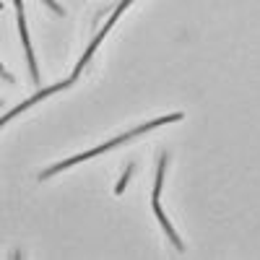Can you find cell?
<instances>
[{
    "label": "cell",
    "mask_w": 260,
    "mask_h": 260,
    "mask_svg": "<svg viewBox=\"0 0 260 260\" xmlns=\"http://www.w3.org/2000/svg\"><path fill=\"white\" fill-rule=\"evenodd\" d=\"M164 167H167V156H161L159 159V169H156V187H154V211H156V219H159V224L164 226V232L169 234V240H172V245H175L180 252L185 250V245L180 242V237L175 234V229H172V224L167 221V216H164V211H161V206H159V192H161V182H164Z\"/></svg>",
    "instance_id": "cell-1"
},
{
    "label": "cell",
    "mask_w": 260,
    "mask_h": 260,
    "mask_svg": "<svg viewBox=\"0 0 260 260\" xmlns=\"http://www.w3.org/2000/svg\"><path fill=\"white\" fill-rule=\"evenodd\" d=\"M127 6H130V0H122V3H120V6H117V8H115V13H112V16H110V24H115V21H117V18H120V13H122V11H125V8H127Z\"/></svg>",
    "instance_id": "cell-5"
},
{
    "label": "cell",
    "mask_w": 260,
    "mask_h": 260,
    "mask_svg": "<svg viewBox=\"0 0 260 260\" xmlns=\"http://www.w3.org/2000/svg\"><path fill=\"white\" fill-rule=\"evenodd\" d=\"M65 86H71V83H68V81H65V83H57V86H50V89H42L39 94H34V96H31V99H26L24 104H18V107H16V110H13V112H8V115L3 117V125H6L8 120H13L16 115H21V112H24V110H26V107H31V104H37L39 99H45V96H50V94H57V91H62V89H65Z\"/></svg>",
    "instance_id": "cell-3"
},
{
    "label": "cell",
    "mask_w": 260,
    "mask_h": 260,
    "mask_svg": "<svg viewBox=\"0 0 260 260\" xmlns=\"http://www.w3.org/2000/svg\"><path fill=\"white\" fill-rule=\"evenodd\" d=\"M16 3V18H18V34L24 39V50H26V60H29V71L31 78L39 81V71H37V60H34V50H31V42H29V29H26V18H24V3L21 0H13Z\"/></svg>",
    "instance_id": "cell-2"
},
{
    "label": "cell",
    "mask_w": 260,
    "mask_h": 260,
    "mask_svg": "<svg viewBox=\"0 0 260 260\" xmlns=\"http://www.w3.org/2000/svg\"><path fill=\"white\" fill-rule=\"evenodd\" d=\"M42 3H45V6H47V8H50V11H55V13H57V16H62V13H65V11H62V8H60V6H57V3H55V0H42Z\"/></svg>",
    "instance_id": "cell-6"
},
{
    "label": "cell",
    "mask_w": 260,
    "mask_h": 260,
    "mask_svg": "<svg viewBox=\"0 0 260 260\" xmlns=\"http://www.w3.org/2000/svg\"><path fill=\"white\" fill-rule=\"evenodd\" d=\"M130 175H133V164H130V167L125 169V175H122V180L117 182V187H115V190H117V195H120V192L125 190V185H127V180H130Z\"/></svg>",
    "instance_id": "cell-4"
}]
</instances>
